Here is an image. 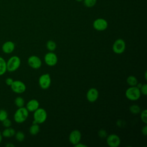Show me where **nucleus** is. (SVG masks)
I'll list each match as a JSON object with an SVG mask.
<instances>
[{
  "mask_svg": "<svg viewBox=\"0 0 147 147\" xmlns=\"http://www.w3.org/2000/svg\"><path fill=\"white\" fill-rule=\"evenodd\" d=\"M8 118V113L6 110L4 109L0 110V121L2 122Z\"/></svg>",
  "mask_w": 147,
  "mask_h": 147,
  "instance_id": "26",
  "label": "nucleus"
},
{
  "mask_svg": "<svg viewBox=\"0 0 147 147\" xmlns=\"http://www.w3.org/2000/svg\"><path fill=\"white\" fill-rule=\"evenodd\" d=\"M140 89L136 86H130L125 91V96L130 100L134 101L138 100L141 96Z\"/></svg>",
  "mask_w": 147,
  "mask_h": 147,
  "instance_id": "3",
  "label": "nucleus"
},
{
  "mask_svg": "<svg viewBox=\"0 0 147 147\" xmlns=\"http://www.w3.org/2000/svg\"><path fill=\"white\" fill-rule=\"evenodd\" d=\"M146 71H145V80H146Z\"/></svg>",
  "mask_w": 147,
  "mask_h": 147,
  "instance_id": "36",
  "label": "nucleus"
},
{
  "mask_svg": "<svg viewBox=\"0 0 147 147\" xmlns=\"http://www.w3.org/2000/svg\"><path fill=\"white\" fill-rule=\"evenodd\" d=\"M126 82L130 86H136L138 83V80L134 76L131 75L127 78Z\"/></svg>",
  "mask_w": 147,
  "mask_h": 147,
  "instance_id": "19",
  "label": "nucleus"
},
{
  "mask_svg": "<svg viewBox=\"0 0 147 147\" xmlns=\"http://www.w3.org/2000/svg\"><path fill=\"white\" fill-rule=\"evenodd\" d=\"M142 84L141 83H137V84H136V87H137L139 89L141 88V87L142 86Z\"/></svg>",
  "mask_w": 147,
  "mask_h": 147,
  "instance_id": "34",
  "label": "nucleus"
},
{
  "mask_svg": "<svg viewBox=\"0 0 147 147\" xmlns=\"http://www.w3.org/2000/svg\"><path fill=\"white\" fill-rule=\"evenodd\" d=\"M2 138H3V136L2 135V133L1 132H0V144L1 143L2 141Z\"/></svg>",
  "mask_w": 147,
  "mask_h": 147,
  "instance_id": "35",
  "label": "nucleus"
},
{
  "mask_svg": "<svg viewBox=\"0 0 147 147\" xmlns=\"http://www.w3.org/2000/svg\"><path fill=\"white\" fill-rule=\"evenodd\" d=\"M2 125L5 127H11V121L7 118L6 119H5L4 121H3L2 122Z\"/></svg>",
  "mask_w": 147,
  "mask_h": 147,
  "instance_id": "28",
  "label": "nucleus"
},
{
  "mask_svg": "<svg viewBox=\"0 0 147 147\" xmlns=\"http://www.w3.org/2000/svg\"><path fill=\"white\" fill-rule=\"evenodd\" d=\"M21 65V59L17 56H13L10 57L6 61L7 71L12 72L18 69Z\"/></svg>",
  "mask_w": 147,
  "mask_h": 147,
  "instance_id": "2",
  "label": "nucleus"
},
{
  "mask_svg": "<svg viewBox=\"0 0 147 147\" xmlns=\"http://www.w3.org/2000/svg\"><path fill=\"white\" fill-rule=\"evenodd\" d=\"M106 142L110 147H118L121 144V139L118 135L111 134L106 137Z\"/></svg>",
  "mask_w": 147,
  "mask_h": 147,
  "instance_id": "10",
  "label": "nucleus"
},
{
  "mask_svg": "<svg viewBox=\"0 0 147 147\" xmlns=\"http://www.w3.org/2000/svg\"><path fill=\"white\" fill-rule=\"evenodd\" d=\"M126 48V44L123 39L118 38L116 40L112 47L113 51L116 54H121L124 52Z\"/></svg>",
  "mask_w": 147,
  "mask_h": 147,
  "instance_id": "5",
  "label": "nucleus"
},
{
  "mask_svg": "<svg viewBox=\"0 0 147 147\" xmlns=\"http://www.w3.org/2000/svg\"><path fill=\"white\" fill-rule=\"evenodd\" d=\"M1 133L3 137L10 138V137H13L15 135L16 131L13 128L9 127H6Z\"/></svg>",
  "mask_w": 147,
  "mask_h": 147,
  "instance_id": "16",
  "label": "nucleus"
},
{
  "mask_svg": "<svg viewBox=\"0 0 147 147\" xmlns=\"http://www.w3.org/2000/svg\"><path fill=\"white\" fill-rule=\"evenodd\" d=\"M84 6L87 7L91 8L94 7L97 2V0H83Z\"/></svg>",
  "mask_w": 147,
  "mask_h": 147,
  "instance_id": "24",
  "label": "nucleus"
},
{
  "mask_svg": "<svg viewBox=\"0 0 147 147\" xmlns=\"http://www.w3.org/2000/svg\"><path fill=\"white\" fill-rule=\"evenodd\" d=\"M141 132L142 133V134L145 136H146L147 135V126L145 125L141 129Z\"/></svg>",
  "mask_w": 147,
  "mask_h": 147,
  "instance_id": "31",
  "label": "nucleus"
},
{
  "mask_svg": "<svg viewBox=\"0 0 147 147\" xmlns=\"http://www.w3.org/2000/svg\"><path fill=\"white\" fill-rule=\"evenodd\" d=\"M76 147H87V145H84V144H81L80 142H79L77 144H76L75 145H74Z\"/></svg>",
  "mask_w": 147,
  "mask_h": 147,
  "instance_id": "32",
  "label": "nucleus"
},
{
  "mask_svg": "<svg viewBox=\"0 0 147 147\" xmlns=\"http://www.w3.org/2000/svg\"><path fill=\"white\" fill-rule=\"evenodd\" d=\"M15 138L16 139V140L18 142H22L24 140L25 136V134L24 133V132L21 131H18L17 133H16L15 134Z\"/></svg>",
  "mask_w": 147,
  "mask_h": 147,
  "instance_id": "23",
  "label": "nucleus"
},
{
  "mask_svg": "<svg viewBox=\"0 0 147 147\" xmlns=\"http://www.w3.org/2000/svg\"><path fill=\"white\" fill-rule=\"evenodd\" d=\"M93 28L98 31H103L107 28V21L102 18H99L95 20L92 24Z\"/></svg>",
  "mask_w": 147,
  "mask_h": 147,
  "instance_id": "8",
  "label": "nucleus"
},
{
  "mask_svg": "<svg viewBox=\"0 0 147 147\" xmlns=\"http://www.w3.org/2000/svg\"><path fill=\"white\" fill-rule=\"evenodd\" d=\"M38 84L42 89H48L51 84V78L50 75L49 74H44L41 75L38 79Z\"/></svg>",
  "mask_w": 147,
  "mask_h": 147,
  "instance_id": "7",
  "label": "nucleus"
},
{
  "mask_svg": "<svg viewBox=\"0 0 147 147\" xmlns=\"http://www.w3.org/2000/svg\"><path fill=\"white\" fill-rule=\"evenodd\" d=\"M57 56L55 53L52 52H49L45 55L44 61L47 65L50 67L55 66L57 64Z\"/></svg>",
  "mask_w": 147,
  "mask_h": 147,
  "instance_id": "9",
  "label": "nucleus"
},
{
  "mask_svg": "<svg viewBox=\"0 0 147 147\" xmlns=\"http://www.w3.org/2000/svg\"><path fill=\"white\" fill-rule=\"evenodd\" d=\"M140 90L141 94L144 95H147V84H142L141 88H140Z\"/></svg>",
  "mask_w": 147,
  "mask_h": 147,
  "instance_id": "29",
  "label": "nucleus"
},
{
  "mask_svg": "<svg viewBox=\"0 0 147 147\" xmlns=\"http://www.w3.org/2000/svg\"><path fill=\"white\" fill-rule=\"evenodd\" d=\"M46 47L50 52H53L56 48V44L53 40H48L46 44Z\"/></svg>",
  "mask_w": 147,
  "mask_h": 147,
  "instance_id": "20",
  "label": "nucleus"
},
{
  "mask_svg": "<svg viewBox=\"0 0 147 147\" xmlns=\"http://www.w3.org/2000/svg\"><path fill=\"white\" fill-rule=\"evenodd\" d=\"M11 90L16 94H22L26 89L25 84L21 80H14L10 86Z\"/></svg>",
  "mask_w": 147,
  "mask_h": 147,
  "instance_id": "6",
  "label": "nucleus"
},
{
  "mask_svg": "<svg viewBox=\"0 0 147 147\" xmlns=\"http://www.w3.org/2000/svg\"><path fill=\"white\" fill-rule=\"evenodd\" d=\"M40 126L38 123H32L29 128V133L31 135H37L40 131Z\"/></svg>",
  "mask_w": 147,
  "mask_h": 147,
  "instance_id": "18",
  "label": "nucleus"
},
{
  "mask_svg": "<svg viewBox=\"0 0 147 147\" xmlns=\"http://www.w3.org/2000/svg\"><path fill=\"white\" fill-rule=\"evenodd\" d=\"M82 134L78 130H72L69 134V141L73 145H75L78 143L80 142L81 140Z\"/></svg>",
  "mask_w": 147,
  "mask_h": 147,
  "instance_id": "12",
  "label": "nucleus"
},
{
  "mask_svg": "<svg viewBox=\"0 0 147 147\" xmlns=\"http://www.w3.org/2000/svg\"><path fill=\"white\" fill-rule=\"evenodd\" d=\"M39 106L40 103L36 99H33L28 102L26 105V108L29 112H34L39 107Z\"/></svg>",
  "mask_w": 147,
  "mask_h": 147,
  "instance_id": "15",
  "label": "nucleus"
},
{
  "mask_svg": "<svg viewBox=\"0 0 147 147\" xmlns=\"http://www.w3.org/2000/svg\"><path fill=\"white\" fill-rule=\"evenodd\" d=\"M15 49V44L11 41H7L2 45V50L3 52L6 54L12 53Z\"/></svg>",
  "mask_w": 147,
  "mask_h": 147,
  "instance_id": "14",
  "label": "nucleus"
},
{
  "mask_svg": "<svg viewBox=\"0 0 147 147\" xmlns=\"http://www.w3.org/2000/svg\"><path fill=\"white\" fill-rule=\"evenodd\" d=\"M6 146H7V147H14V145H13V144H11V143H8V144H6Z\"/></svg>",
  "mask_w": 147,
  "mask_h": 147,
  "instance_id": "33",
  "label": "nucleus"
},
{
  "mask_svg": "<svg viewBox=\"0 0 147 147\" xmlns=\"http://www.w3.org/2000/svg\"><path fill=\"white\" fill-rule=\"evenodd\" d=\"M6 71V61L2 57L0 56V76L4 75Z\"/></svg>",
  "mask_w": 147,
  "mask_h": 147,
  "instance_id": "17",
  "label": "nucleus"
},
{
  "mask_svg": "<svg viewBox=\"0 0 147 147\" xmlns=\"http://www.w3.org/2000/svg\"><path fill=\"white\" fill-rule=\"evenodd\" d=\"M47 118V113L46 110L42 108H38L36 110L34 111L33 113V119L38 124H41L44 123Z\"/></svg>",
  "mask_w": 147,
  "mask_h": 147,
  "instance_id": "4",
  "label": "nucleus"
},
{
  "mask_svg": "<svg viewBox=\"0 0 147 147\" xmlns=\"http://www.w3.org/2000/svg\"><path fill=\"white\" fill-rule=\"evenodd\" d=\"M28 64L33 69H37L41 67L42 61L39 57L36 55H32L28 58Z\"/></svg>",
  "mask_w": 147,
  "mask_h": 147,
  "instance_id": "11",
  "label": "nucleus"
},
{
  "mask_svg": "<svg viewBox=\"0 0 147 147\" xmlns=\"http://www.w3.org/2000/svg\"><path fill=\"white\" fill-rule=\"evenodd\" d=\"M98 96L99 92L98 90L93 87L90 88L86 94V98L87 100L90 102H95L98 99Z\"/></svg>",
  "mask_w": 147,
  "mask_h": 147,
  "instance_id": "13",
  "label": "nucleus"
},
{
  "mask_svg": "<svg viewBox=\"0 0 147 147\" xmlns=\"http://www.w3.org/2000/svg\"><path fill=\"white\" fill-rule=\"evenodd\" d=\"M129 111L133 114H137L141 112V108L137 105H133L130 106Z\"/></svg>",
  "mask_w": 147,
  "mask_h": 147,
  "instance_id": "21",
  "label": "nucleus"
},
{
  "mask_svg": "<svg viewBox=\"0 0 147 147\" xmlns=\"http://www.w3.org/2000/svg\"><path fill=\"white\" fill-rule=\"evenodd\" d=\"M14 80L11 78H7V79H6L5 80V83L6 84H7L9 86H10L11 84H12V83L13 82Z\"/></svg>",
  "mask_w": 147,
  "mask_h": 147,
  "instance_id": "30",
  "label": "nucleus"
},
{
  "mask_svg": "<svg viewBox=\"0 0 147 147\" xmlns=\"http://www.w3.org/2000/svg\"><path fill=\"white\" fill-rule=\"evenodd\" d=\"M77 2H81V1H83V0H75Z\"/></svg>",
  "mask_w": 147,
  "mask_h": 147,
  "instance_id": "37",
  "label": "nucleus"
},
{
  "mask_svg": "<svg viewBox=\"0 0 147 147\" xmlns=\"http://www.w3.org/2000/svg\"><path fill=\"white\" fill-rule=\"evenodd\" d=\"M98 134L100 138H105L107 137V132L104 129L99 130L98 133Z\"/></svg>",
  "mask_w": 147,
  "mask_h": 147,
  "instance_id": "27",
  "label": "nucleus"
},
{
  "mask_svg": "<svg viewBox=\"0 0 147 147\" xmlns=\"http://www.w3.org/2000/svg\"><path fill=\"white\" fill-rule=\"evenodd\" d=\"M14 104L18 108L24 107L25 105V100L21 96H18L14 99Z\"/></svg>",
  "mask_w": 147,
  "mask_h": 147,
  "instance_id": "22",
  "label": "nucleus"
},
{
  "mask_svg": "<svg viewBox=\"0 0 147 147\" xmlns=\"http://www.w3.org/2000/svg\"><path fill=\"white\" fill-rule=\"evenodd\" d=\"M140 118L142 122H144L145 124L147 123V110L146 109H144L141 111Z\"/></svg>",
  "mask_w": 147,
  "mask_h": 147,
  "instance_id": "25",
  "label": "nucleus"
},
{
  "mask_svg": "<svg viewBox=\"0 0 147 147\" xmlns=\"http://www.w3.org/2000/svg\"><path fill=\"white\" fill-rule=\"evenodd\" d=\"M29 111L25 107H19L15 112L13 118L16 122L21 123L24 122L28 118Z\"/></svg>",
  "mask_w": 147,
  "mask_h": 147,
  "instance_id": "1",
  "label": "nucleus"
}]
</instances>
